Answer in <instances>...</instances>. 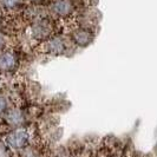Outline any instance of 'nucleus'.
I'll return each instance as SVG.
<instances>
[{
  "label": "nucleus",
  "mask_w": 157,
  "mask_h": 157,
  "mask_svg": "<svg viewBox=\"0 0 157 157\" xmlns=\"http://www.w3.org/2000/svg\"><path fill=\"white\" fill-rule=\"evenodd\" d=\"M51 8L57 16L67 17L72 13L75 7H73V4L71 0H56L53 1Z\"/></svg>",
  "instance_id": "nucleus-1"
},
{
  "label": "nucleus",
  "mask_w": 157,
  "mask_h": 157,
  "mask_svg": "<svg viewBox=\"0 0 157 157\" xmlns=\"http://www.w3.org/2000/svg\"><path fill=\"white\" fill-rule=\"evenodd\" d=\"M73 40L75 43L79 45V46L84 47L87 46L92 40H94V34L90 30H86V29H79L77 31L73 33Z\"/></svg>",
  "instance_id": "nucleus-2"
},
{
  "label": "nucleus",
  "mask_w": 157,
  "mask_h": 157,
  "mask_svg": "<svg viewBox=\"0 0 157 157\" xmlns=\"http://www.w3.org/2000/svg\"><path fill=\"white\" fill-rule=\"evenodd\" d=\"M51 32V24L47 20H40L33 25L32 27V33L36 38H43L47 36Z\"/></svg>",
  "instance_id": "nucleus-3"
},
{
  "label": "nucleus",
  "mask_w": 157,
  "mask_h": 157,
  "mask_svg": "<svg viewBox=\"0 0 157 157\" xmlns=\"http://www.w3.org/2000/svg\"><path fill=\"white\" fill-rule=\"evenodd\" d=\"M20 0H2V5L6 8H14L19 5Z\"/></svg>",
  "instance_id": "nucleus-4"
},
{
  "label": "nucleus",
  "mask_w": 157,
  "mask_h": 157,
  "mask_svg": "<svg viewBox=\"0 0 157 157\" xmlns=\"http://www.w3.org/2000/svg\"><path fill=\"white\" fill-rule=\"evenodd\" d=\"M31 1H39V0H31Z\"/></svg>",
  "instance_id": "nucleus-5"
},
{
  "label": "nucleus",
  "mask_w": 157,
  "mask_h": 157,
  "mask_svg": "<svg viewBox=\"0 0 157 157\" xmlns=\"http://www.w3.org/2000/svg\"><path fill=\"white\" fill-rule=\"evenodd\" d=\"M1 43H2V41H1V39H0V44H1Z\"/></svg>",
  "instance_id": "nucleus-6"
}]
</instances>
